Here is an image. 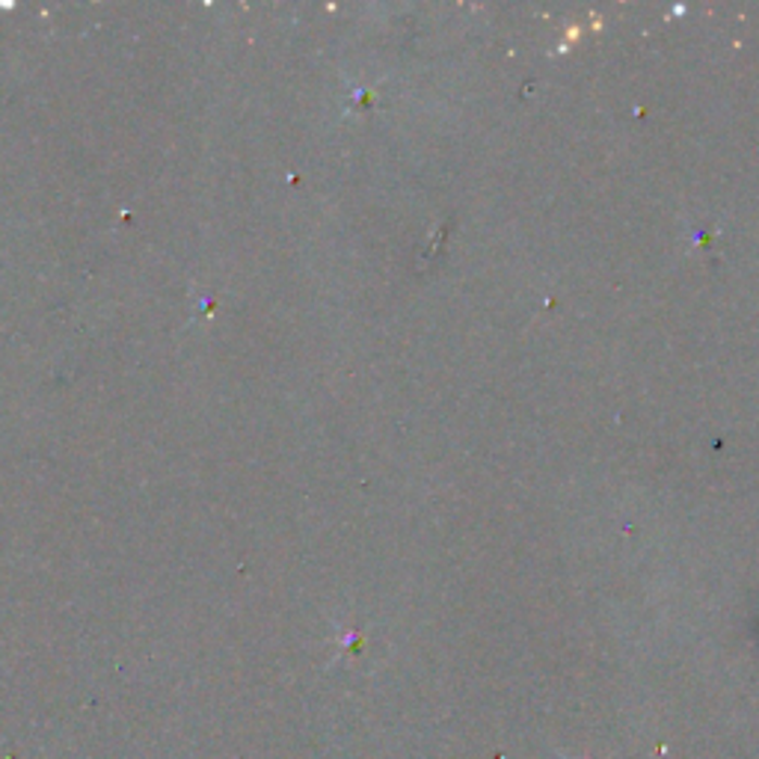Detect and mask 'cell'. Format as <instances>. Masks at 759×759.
Returning <instances> with one entry per match:
<instances>
[{"label":"cell","instance_id":"cell-1","mask_svg":"<svg viewBox=\"0 0 759 759\" xmlns=\"http://www.w3.org/2000/svg\"><path fill=\"white\" fill-rule=\"evenodd\" d=\"M561 759H570V757H564V754H561Z\"/></svg>","mask_w":759,"mask_h":759}]
</instances>
